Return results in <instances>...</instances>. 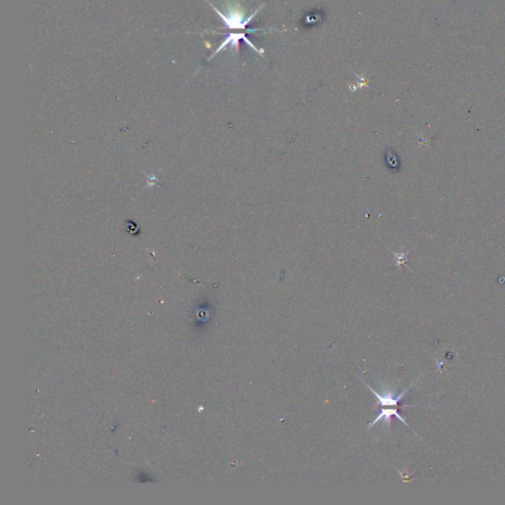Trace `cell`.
<instances>
[{
    "instance_id": "obj_2",
    "label": "cell",
    "mask_w": 505,
    "mask_h": 505,
    "mask_svg": "<svg viewBox=\"0 0 505 505\" xmlns=\"http://www.w3.org/2000/svg\"><path fill=\"white\" fill-rule=\"evenodd\" d=\"M241 41H244L246 44L248 46H251L255 51H257L258 54L260 55H262L264 52V50L262 48H258L256 47L255 45L251 42V40L247 37V34L245 32H240V33H237V32H231L229 34H227L224 39H223V42L221 43V45L219 46V47L216 49L215 51V54H212V56L209 58V60L214 59L215 56L220 52L221 50L227 48V46H232V47H235L237 51H239V45H240V42Z\"/></svg>"
},
{
    "instance_id": "obj_1",
    "label": "cell",
    "mask_w": 505,
    "mask_h": 505,
    "mask_svg": "<svg viewBox=\"0 0 505 505\" xmlns=\"http://www.w3.org/2000/svg\"><path fill=\"white\" fill-rule=\"evenodd\" d=\"M212 7V9L215 10V12L219 15L220 19L223 21L224 23V28L226 29H230V30H239V31H246L250 32V33H254V32H259V31H264L263 29H251V30H247V27L250 25L251 21L255 18V16L257 15L259 13L261 7L264 5V4H261L260 7L250 16H248L247 18H244L242 14L238 13V12H230L229 14H223L221 13L215 5H212L211 3H209Z\"/></svg>"
}]
</instances>
